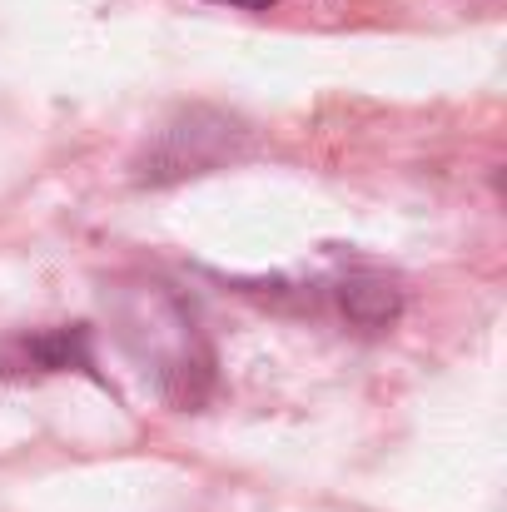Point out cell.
I'll return each instance as SVG.
<instances>
[{"label":"cell","instance_id":"cell-1","mask_svg":"<svg viewBox=\"0 0 507 512\" xmlns=\"http://www.w3.org/2000/svg\"><path fill=\"white\" fill-rule=\"evenodd\" d=\"M219 5H239V10H269L274 0H219Z\"/></svg>","mask_w":507,"mask_h":512}]
</instances>
